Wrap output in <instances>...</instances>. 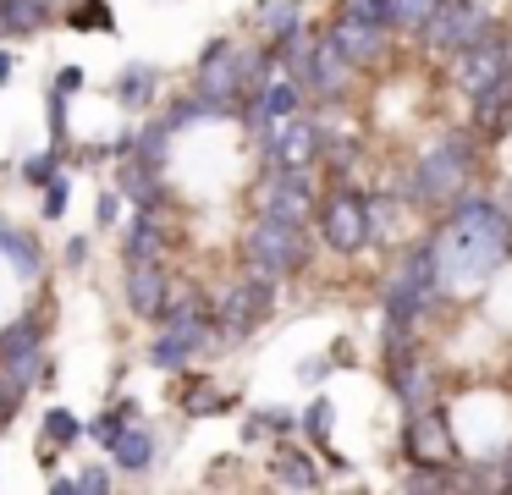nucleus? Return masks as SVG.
Wrapping results in <instances>:
<instances>
[{
	"mask_svg": "<svg viewBox=\"0 0 512 495\" xmlns=\"http://www.w3.org/2000/svg\"><path fill=\"white\" fill-rule=\"evenodd\" d=\"M298 374H303V380H325V363H320V358H309Z\"/></svg>",
	"mask_w": 512,
	"mask_h": 495,
	"instance_id": "a19ab883",
	"label": "nucleus"
},
{
	"mask_svg": "<svg viewBox=\"0 0 512 495\" xmlns=\"http://www.w3.org/2000/svg\"><path fill=\"white\" fill-rule=\"evenodd\" d=\"M424 33H430L435 50H463V44L485 39V11H479V0H441L435 17L424 22Z\"/></svg>",
	"mask_w": 512,
	"mask_h": 495,
	"instance_id": "6e6552de",
	"label": "nucleus"
},
{
	"mask_svg": "<svg viewBox=\"0 0 512 495\" xmlns=\"http://www.w3.org/2000/svg\"><path fill=\"white\" fill-rule=\"evenodd\" d=\"M259 424H265V429H281V435H287V429H292V413H287V407H265V413H259Z\"/></svg>",
	"mask_w": 512,
	"mask_h": 495,
	"instance_id": "4c0bfd02",
	"label": "nucleus"
},
{
	"mask_svg": "<svg viewBox=\"0 0 512 495\" xmlns=\"http://www.w3.org/2000/svg\"><path fill=\"white\" fill-rule=\"evenodd\" d=\"M259 209L276 220H292V226H303L314 209V187L309 176H303V165H276V176H270L265 187H259Z\"/></svg>",
	"mask_w": 512,
	"mask_h": 495,
	"instance_id": "0eeeda50",
	"label": "nucleus"
},
{
	"mask_svg": "<svg viewBox=\"0 0 512 495\" xmlns=\"http://www.w3.org/2000/svg\"><path fill=\"white\" fill-rule=\"evenodd\" d=\"M259 28H265L270 39H287V33L298 28V0H270V6L259 11Z\"/></svg>",
	"mask_w": 512,
	"mask_h": 495,
	"instance_id": "cd10ccee",
	"label": "nucleus"
},
{
	"mask_svg": "<svg viewBox=\"0 0 512 495\" xmlns=\"http://www.w3.org/2000/svg\"><path fill=\"white\" fill-rule=\"evenodd\" d=\"M23 176L28 182H50V176H56V154H34V160L23 165Z\"/></svg>",
	"mask_w": 512,
	"mask_h": 495,
	"instance_id": "f704fd0d",
	"label": "nucleus"
},
{
	"mask_svg": "<svg viewBox=\"0 0 512 495\" xmlns=\"http://www.w3.org/2000/svg\"><path fill=\"white\" fill-rule=\"evenodd\" d=\"M270 297H276V275H259V270H254V281H243V286H232V292H226L215 330H221L226 341H243L248 330H254L259 319H265Z\"/></svg>",
	"mask_w": 512,
	"mask_h": 495,
	"instance_id": "39448f33",
	"label": "nucleus"
},
{
	"mask_svg": "<svg viewBox=\"0 0 512 495\" xmlns=\"http://www.w3.org/2000/svg\"><path fill=\"white\" fill-rule=\"evenodd\" d=\"M127 259H160V220L149 209L127 226Z\"/></svg>",
	"mask_w": 512,
	"mask_h": 495,
	"instance_id": "5701e85b",
	"label": "nucleus"
},
{
	"mask_svg": "<svg viewBox=\"0 0 512 495\" xmlns=\"http://www.w3.org/2000/svg\"><path fill=\"white\" fill-rule=\"evenodd\" d=\"M50 6H56V0H6V22L23 28V33H34V28L50 22Z\"/></svg>",
	"mask_w": 512,
	"mask_h": 495,
	"instance_id": "bb28decb",
	"label": "nucleus"
},
{
	"mask_svg": "<svg viewBox=\"0 0 512 495\" xmlns=\"http://www.w3.org/2000/svg\"><path fill=\"white\" fill-rule=\"evenodd\" d=\"M391 391L402 396V407H424V402H430V391H435V380H430V369L408 352V358L391 363Z\"/></svg>",
	"mask_w": 512,
	"mask_h": 495,
	"instance_id": "f3484780",
	"label": "nucleus"
},
{
	"mask_svg": "<svg viewBox=\"0 0 512 495\" xmlns=\"http://www.w3.org/2000/svg\"><path fill=\"white\" fill-rule=\"evenodd\" d=\"M94 215H100V226H111V220L122 215V193H100V204H94Z\"/></svg>",
	"mask_w": 512,
	"mask_h": 495,
	"instance_id": "e433bc0d",
	"label": "nucleus"
},
{
	"mask_svg": "<svg viewBox=\"0 0 512 495\" xmlns=\"http://www.w3.org/2000/svg\"><path fill=\"white\" fill-rule=\"evenodd\" d=\"M122 198H133L138 209H155L160 204V176H155V165L149 160H127L122 165V187H116Z\"/></svg>",
	"mask_w": 512,
	"mask_h": 495,
	"instance_id": "a211bd4d",
	"label": "nucleus"
},
{
	"mask_svg": "<svg viewBox=\"0 0 512 495\" xmlns=\"http://www.w3.org/2000/svg\"><path fill=\"white\" fill-rule=\"evenodd\" d=\"M331 418H336V407H331V402H325V396H320V402H314L309 413H303V429H309L314 440H325V435H331Z\"/></svg>",
	"mask_w": 512,
	"mask_h": 495,
	"instance_id": "473e14b6",
	"label": "nucleus"
},
{
	"mask_svg": "<svg viewBox=\"0 0 512 495\" xmlns=\"http://www.w3.org/2000/svg\"><path fill=\"white\" fill-rule=\"evenodd\" d=\"M133 413H138V407H133V402H127V407H122V413H105V418H94V424H89V435H94V440H100V446H105V451H111V446H116V440H122V429H127V418H133Z\"/></svg>",
	"mask_w": 512,
	"mask_h": 495,
	"instance_id": "7c9ffc66",
	"label": "nucleus"
},
{
	"mask_svg": "<svg viewBox=\"0 0 512 495\" xmlns=\"http://www.w3.org/2000/svg\"><path fill=\"white\" fill-rule=\"evenodd\" d=\"M276 479L292 484V490H314L320 473H314V462L303 457V451H276Z\"/></svg>",
	"mask_w": 512,
	"mask_h": 495,
	"instance_id": "393cba45",
	"label": "nucleus"
},
{
	"mask_svg": "<svg viewBox=\"0 0 512 495\" xmlns=\"http://www.w3.org/2000/svg\"><path fill=\"white\" fill-rule=\"evenodd\" d=\"M17 402H23V396H12L6 385H0V429H6V418H12V407H17Z\"/></svg>",
	"mask_w": 512,
	"mask_h": 495,
	"instance_id": "ea45409f",
	"label": "nucleus"
},
{
	"mask_svg": "<svg viewBox=\"0 0 512 495\" xmlns=\"http://www.w3.org/2000/svg\"><path fill=\"white\" fill-rule=\"evenodd\" d=\"M237 94H243V55H237V44H210V55H204L199 66V99L204 105H215V116H221L226 105H237Z\"/></svg>",
	"mask_w": 512,
	"mask_h": 495,
	"instance_id": "423d86ee",
	"label": "nucleus"
},
{
	"mask_svg": "<svg viewBox=\"0 0 512 495\" xmlns=\"http://www.w3.org/2000/svg\"><path fill=\"white\" fill-rule=\"evenodd\" d=\"M435 6L441 0H386V28H424V22L435 17Z\"/></svg>",
	"mask_w": 512,
	"mask_h": 495,
	"instance_id": "b1692460",
	"label": "nucleus"
},
{
	"mask_svg": "<svg viewBox=\"0 0 512 495\" xmlns=\"http://www.w3.org/2000/svg\"><path fill=\"white\" fill-rule=\"evenodd\" d=\"M111 457H116V468L144 473L149 462H155V435H149V429H133V424H127V429H122V440L111 446Z\"/></svg>",
	"mask_w": 512,
	"mask_h": 495,
	"instance_id": "aec40b11",
	"label": "nucleus"
},
{
	"mask_svg": "<svg viewBox=\"0 0 512 495\" xmlns=\"http://www.w3.org/2000/svg\"><path fill=\"white\" fill-rule=\"evenodd\" d=\"M501 198H507V204H496V209H501V215H512V182L501 187Z\"/></svg>",
	"mask_w": 512,
	"mask_h": 495,
	"instance_id": "37998d69",
	"label": "nucleus"
},
{
	"mask_svg": "<svg viewBox=\"0 0 512 495\" xmlns=\"http://www.w3.org/2000/svg\"><path fill=\"white\" fill-rule=\"evenodd\" d=\"M34 380H45V358H39V347L23 352V358H6V374H0V385H6L12 396H23Z\"/></svg>",
	"mask_w": 512,
	"mask_h": 495,
	"instance_id": "4be33fe9",
	"label": "nucleus"
},
{
	"mask_svg": "<svg viewBox=\"0 0 512 495\" xmlns=\"http://www.w3.org/2000/svg\"><path fill=\"white\" fill-rule=\"evenodd\" d=\"M67 28H78V33H111L116 28L111 0H78V6L67 11Z\"/></svg>",
	"mask_w": 512,
	"mask_h": 495,
	"instance_id": "412c9836",
	"label": "nucleus"
},
{
	"mask_svg": "<svg viewBox=\"0 0 512 495\" xmlns=\"http://www.w3.org/2000/svg\"><path fill=\"white\" fill-rule=\"evenodd\" d=\"M34 347H39V325H34V319H17V325L0 330V363L23 358V352H34Z\"/></svg>",
	"mask_w": 512,
	"mask_h": 495,
	"instance_id": "a878e982",
	"label": "nucleus"
},
{
	"mask_svg": "<svg viewBox=\"0 0 512 495\" xmlns=\"http://www.w3.org/2000/svg\"><path fill=\"white\" fill-rule=\"evenodd\" d=\"M67 193H72L67 176H50V182H45V215H50V220L67 215Z\"/></svg>",
	"mask_w": 512,
	"mask_h": 495,
	"instance_id": "72a5a7b5",
	"label": "nucleus"
},
{
	"mask_svg": "<svg viewBox=\"0 0 512 495\" xmlns=\"http://www.w3.org/2000/svg\"><path fill=\"white\" fill-rule=\"evenodd\" d=\"M292 110H298V83H265V94H259V105L248 116H254V127H276Z\"/></svg>",
	"mask_w": 512,
	"mask_h": 495,
	"instance_id": "6ab92c4d",
	"label": "nucleus"
},
{
	"mask_svg": "<svg viewBox=\"0 0 512 495\" xmlns=\"http://www.w3.org/2000/svg\"><path fill=\"white\" fill-rule=\"evenodd\" d=\"M342 17H358V22L386 28V0H342Z\"/></svg>",
	"mask_w": 512,
	"mask_h": 495,
	"instance_id": "2f4dec72",
	"label": "nucleus"
},
{
	"mask_svg": "<svg viewBox=\"0 0 512 495\" xmlns=\"http://www.w3.org/2000/svg\"><path fill=\"white\" fill-rule=\"evenodd\" d=\"M435 242V281L452 286V292H468L474 281H485L512 248V226L490 198H463L457 215L446 220Z\"/></svg>",
	"mask_w": 512,
	"mask_h": 495,
	"instance_id": "f257e3e1",
	"label": "nucleus"
},
{
	"mask_svg": "<svg viewBox=\"0 0 512 495\" xmlns=\"http://www.w3.org/2000/svg\"><path fill=\"white\" fill-rule=\"evenodd\" d=\"M166 330H160V341L149 347V363L155 369H182V363H193V352L204 347V330H210V319H204V308L193 303V297H177V303H166Z\"/></svg>",
	"mask_w": 512,
	"mask_h": 495,
	"instance_id": "7ed1b4c3",
	"label": "nucleus"
},
{
	"mask_svg": "<svg viewBox=\"0 0 512 495\" xmlns=\"http://www.w3.org/2000/svg\"><path fill=\"white\" fill-rule=\"evenodd\" d=\"M331 44L353 66H364V61H375V55H380V28H375V22H358V17H342L331 28Z\"/></svg>",
	"mask_w": 512,
	"mask_h": 495,
	"instance_id": "2eb2a0df",
	"label": "nucleus"
},
{
	"mask_svg": "<svg viewBox=\"0 0 512 495\" xmlns=\"http://www.w3.org/2000/svg\"><path fill=\"white\" fill-rule=\"evenodd\" d=\"M78 435H83V424L67 413V407H50L45 413V446H72Z\"/></svg>",
	"mask_w": 512,
	"mask_h": 495,
	"instance_id": "c756f323",
	"label": "nucleus"
},
{
	"mask_svg": "<svg viewBox=\"0 0 512 495\" xmlns=\"http://www.w3.org/2000/svg\"><path fill=\"white\" fill-rule=\"evenodd\" d=\"M507 116H512V66L490 88H479V94H474V121L485 132H501V127H507Z\"/></svg>",
	"mask_w": 512,
	"mask_h": 495,
	"instance_id": "dca6fc26",
	"label": "nucleus"
},
{
	"mask_svg": "<svg viewBox=\"0 0 512 495\" xmlns=\"http://www.w3.org/2000/svg\"><path fill=\"white\" fill-rule=\"evenodd\" d=\"M298 72H303V83H309V88H320V94L336 99V94L347 88V72H353V61H347V55L336 50L331 39H320V44H314V50L298 61Z\"/></svg>",
	"mask_w": 512,
	"mask_h": 495,
	"instance_id": "ddd939ff",
	"label": "nucleus"
},
{
	"mask_svg": "<svg viewBox=\"0 0 512 495\" xmlns=\"http://www.w3.org/2000/svg\"><path fill=\"white\" fill-rule=\"evenodd\" d=\"M12 66H17V61H12V55H6V50H0V83L12 77Z\"/></svg>",
	"mask_w": 512,
	"mask_h": 495,
	"instance_id": "79ce46f5",
	"label": "nucleus"
},
{
	"mask_svg": "<svg viewBox=\"0 0 512 495\" xmlns=\"http://www.w3.org/2000/svg\"><path fill=\"white\" fill-rule=\"evenodd\" d=\"M320 231L336 253H358L369 242V204L358 193H336L320 215Z\"/></svg>",
	"mask_w": 512,
	"mask_h": 495,
	"instance_id": "1a4fd4ad",
	"label": "nucleus"
},
{
	"mask_svg": "<svg viewBox=\"0 0 512 495\" xmlns=\"http://www.w3.org/2000/svg\"><path fill=\"white\" fill-rule=\"evenodd\" d=\"M78 490H83V495L111 490V473H105V468H83V473H78Z\"/></svg>",
	"mask_w": 512,
	"mask_h": 495,
	"instance_id": "c9c22d12",
	"label": "nucleus"
},
{
	"mask_svg": "<svg viewBox=\"0 0 512 495\" xmlns=\"http://www.w3.org/2000/svg\"><path fill=\"white\" fill-rule=\"evenodd\" d=\"M149 94H155V72H149V66H127V72H122V99L133 110H144Z\"/></svg>",
	"mask_w": 512,
	"mask_h": 495,
	"instance_id": "c85d7f7f",
	"label": "nucleus"
},
{
	"mask_svg": "<svg viewBox=\"0 0 512 495\" xmlns=\"http://www.w3.org/2000/svg\"><path fill=\"white\" fill-rule=\"evenodd\" d=\"M0 33H12V22H6V0H0Z\"/></svg>",
	"mask_w": 512,
	"mask_h": 495,
	"instance_id": "c03bdc74",
	"label": "nucleus"
},
{
	"mask_svg": "<svg viewBox=\"0 0 512 495\" xmlns=\"http://www.w3.org/2000/svg\"><path fill=\"white\" fill-rule=\"evenodd\" d=\"M457 55H463V61H457V88H463L468 99H474L479 88H490L512 66L507 61V44H501V39H474V44H463Z\"/></svg>",
	"mask_w": 512,
	"mask_h": 495,
	"instance_id": "f8f14e48",
	"label": "nucleus"
},
{
	"mask_svg": "<svg viewBox=\"0 0 512 495\" xmlns=\"http://www.w3.org/2000/svg\"><path fill=\"white\" fill-rule=\"evenodd\" d=\"M468 165H474L468 138H441V143H435V149L419 160V171H413V198H424V204H446V198H457Z\"/></svg>",
	"mask_w": 512,
	"mask_h": 495,
	"instance_id": "20e7f679",
	"label": "nucleus"
},
{
	"mask_svg": "<svg viewBox=\"0 0 512 495\" xmlns=\"http://www.w3.org/2000/svg\"><path fill=\"white\" fill-rule=\"evenodd\" d=\"M72 88H83V72H78V66H67V72L56 77V94H72Z\"/></svg>",
	"mask_w": 512,
	"mask_h": 495,
	"instance_id": "58836bf2",
	"label": "nucleus"
},
{
	"mask_svg": "<svg viewBox=\"0 0 512 495\" xmlns=\"http://www.w3.org/2000/svg\"><path fill=\"white\" fill-rule=\"evenodd\" d=\"M171 303V281L155 259H127V308L138 319H160Z\"/></svg>",
	"mask_w": 512,
	"mask_h": 495,
	"instance_id": "9b49d317",
	"label": "nucleus"
},
{
	"mask_svg": "<svg viewBox=\"0 0 512 495\" xmlns=\"http://www.w3.org/2000/svg\"><path fill=\"white\" fill-rule=\"evenodd\" d=\"M309 259V242H303V226L292 220H276V215H259L254 231H248V264L259 275H292L298 264Z\"/></svg>",
	"mask_w": 512,
	"mask_h": 495,
	"instance_id": "f03ea898",
	"label": "nucleus"
},
{
	"mask_svg": "<svg viewBox=\"0 0 512 495\" xmlns=\"http://www.w3.org/2000/svg\"><path fill=\"white\" fill-rule=\"evenodd\" d=\"M408 462H419V468H441V462H452V429H446L441 407H413V418H408Z\"/></svg>",
	"mask_w": 512,
	"mask_h": 495,
	"instance_id": "9d476101",
	"label": "nucleus"
},
{
	"mask_svg": "<svg viewBox=\"0 0 512 495\" xmlns=\"http://www.w3.org/2000/svg\"><path fill=\"white\" fill-rule=\"evenodd\" d=\"M270 154H276V165H309L314 154H320V127H309V121H276V143H270Z\"/></svg>",
	"mask_w": 512,
	"mask_h": 495,
	"instance_id": "4468645a",
	"label": "nucleus"
}]
</instances>
